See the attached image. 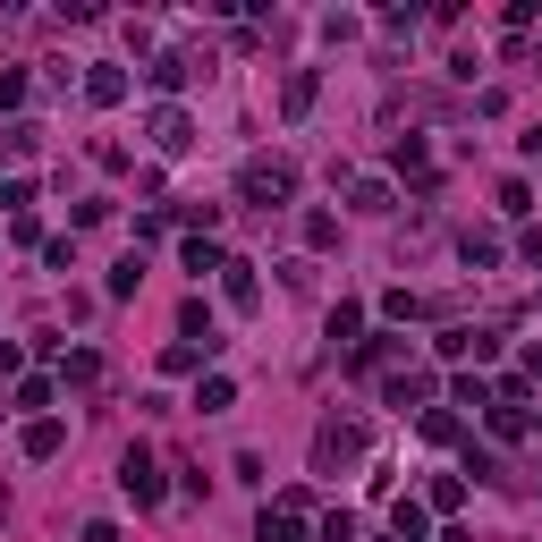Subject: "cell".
Listing matches in <instances>:
<instances>
[{
  "label": "cell",
  "instance_id": "1",
  "mask_svg": "<svg viewBox=\"0 0 542 542\" xmlns=\"http://www.w3.org/2000/svg\"><path fill=\"white\" fill-rule=\"evenodd\" d=\"M246 195H288V170L280 161H255V170H246Z\"/></svg>",
  "mask_w": 542,
  "mask_h": 542
},
{
  "label": "cell",
  "instance_id": "2",
  "mask_svg": "<svg viewBox=\"0 0 542 542\" xmlns=\"http://www.w3.org/2000/svg\"><path fill=\"white\" fill-rule=\"evenodd\" d=\"M128 492H136V500H161V475H153V458H128Z\"/></svg>",
  "mask_w": 542,
  "mask_h": 542
},
{
  "label": "cell",
  "instance_id": "3",
  "mask_svg": "<svg viewBox=\"0 0 542 542\" xmlns=\"http://www.w3.org/2000/svg\"><path fill=\"white\" fill-rule=\"evenodd\" d=\"M263 542H297V526H288V517H263Z\"/></svg>",
  "mask_w": 542,
  "mask_h": 542
}]
</instances>
